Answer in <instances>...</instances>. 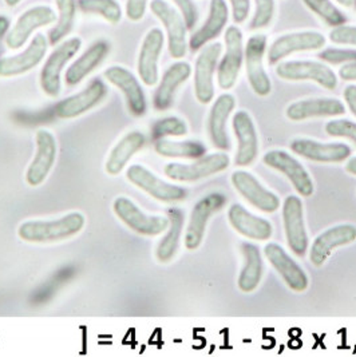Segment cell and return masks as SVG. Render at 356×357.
<instances>
[{"instance_id": "51", "label": "cell", "mask_w": 356, "mask_h": 357, "mask_svg": "<svg viewBox=\"0 0 356 357\" xmlns=\"http://www.w3.org/2000/svg\"><path fill=\"white\" fill-rule=\"evenodd\" d=\"M335 1H338L339 4L344 6V7H351L354 4V0H335Z\"/></svg>"}, {"instance_id": "39", "label": "cell", "mask_w": 356, "mask_h": 357, "mask_svg": "<svg viewBox=\"0 0 356 357\" xmlns=\"http://www.w3.org/2000/svg\"><path fill=\"white\" fill-rule=\"evenodd\" d=\"M188 134L186 123L177 116H166L153 125L151 137L158 141L166 137H182Z\"/></svg>"}, {"instance_id": "33", "label": "cell", "mask_w": 356, "mask_h": 357, "mask_svg": "<svg viewBox=\"0 0 356 357\" xmlns=\"http://www.w3.org/2000/svg\"><path fill=\"white\" fill-rule=\"evenodd\" d=\"M242 253L245 264L239 277V288L245 293L253 292L259 287L262 277V260L259 248L256 245L245 243L242 245Z\"/></svg>"}, {"instance_id": "52", "label": "cell", "mask_w": 356, "mask_h": 357, "mask_svg": "<svg viewBox=\"0 0 356 357\" xmlns=\"http://www.w3.org/2000/svg\"><path fill=\"white\" fill-rule=\"evenodd\" d=\"M4 1H6V4H7L8 7H15L22 0H4Z\"/></svg>"}, {"instance_id": "15", "label": "cell", "mask_w": 356, "mask_h": 357, "mask_svg": "<svg viewBox=\"0 0 356 357\" xmlns=\"http://www.w3.org/2000/svg\"><path fill=\"white\" fill-rule=\"evenodd\" d=\"M283 221L287 241L292 252L303 257L308 249V237L304 225V211L299 197L290 195L283 205Z\"/></svg>"}, {"instance_id": "16", "label": "cell", "mask_w": 356, "mask_h": 357, "mask_svg": "<svg viewBox=\"0 0 356 357\" xmlns=\"http://www.w3.org/2000/svg\"><path fill=\"white\" fill-rule=\"evenodd\" d=\"M232 126L237 138L235 163L237 166H249L255 162L259 154V135L255 122L249 114L242 110L233 115Z\"/></svg>"}, {"instance_id": "41", "label": "cell", "mask_w": 356, "mask_h": 357, "mask_svg": "<svg viewBox=\"0 0 356 357\" xmlns=\"http://www.w3.org/2000/svg\"><path fill=\"white\" fill-rule=\"evenodd\" d=\"M325 131L334 138H347L356 145V123L348 119H334L325 125Z\"/></svg>"}, {"instance_id": "44", "label": "cell", "mask_w": 356, "mask_h": 357, "mask_svg": "<svg viewBox=\"0 0 356 357\" xmlns=\"http://www.w3.org/2000/svg\"><path fill=\"white\" fill-rule=\"evenodd\" d=\"M177 6L179 14L184 17L188 30H192L197 23V7L193 0H172Z\"/></svg>"}, {"instance_id": "19", "label": "cell", "mask_w": 356, "mask_h": 357, "mask_svg": "<svg viewBox=\"0 0 356 357\" xmlns=\"http://www.w3.org/2000/svg\"><path fill=\"white\" fill-rule=\"evenodd\" d=\"M103 75L107 81L124 93L130 113L135 116H141L146 113L145 93L138 79L129 70L121 66H112L103 73Z\"/></svg>"}, {"instance_id": "7", "label": "cell", "mask_w": 356, "mask_h": 357, "mask_svg": "<svg viewBox=\"0 0 356 357\" xmlns=\"http://www.w3.org/2000/svg\"><path fill=\"white\" fill-rule=\"evenodd\" d=\"M224 40L227 51L218 63L217 83L220 89L230 90L239 79V74L243 66V31L237 26H229L224 35Z\"/></svg>"}, {"instance_id": "37", "label": "cell", "mask_w": 356, "mask_h": 357, "mask_svg": "<svg viewBox=\"0 0 356 357\" xmlns=\"http://www.w3.org/2000/svg\"><path fill=\"white\" fill-rule=\"evenodd\" d=\"M78 6L82 13L99 15L112 24H118L122 19V10L117 0H78Z\"/></svg>"}, {"instance_id": "43", "label": "cell", "mask_w": 356, "mask_h": 357, "mask_svg": "<svg viewBox=\"0 0 356 357\" xmlns=\"http://www.w3.org/2000/svg\"><path fill=\"white\" fill-rule=\"evenodd\" d=\"M329 40L335 45L356 47V26L343 24L332 29L329 33Z\"/></svg>"}, {"instance_id": "5", "label": "cell", "mask_w": 356, "mask_h": 357, "mask_svg": "<svg viewBox=\"0 0 356 357\" xmlns=\"http://www.w3.org/2000/svg\"><path fill=\"white\" fill-rule=\"evenodd\" d=\"M150 11L153 15L160 19L162 26L168 35V49L170 56L175 59H181L186 55V24L184 17L165 0H151Z\"/></svg>"}, {"instance_id": "40", "label": "cell", "mask_w": 356, "mask_h": 357, "mask_svg": "<svg viewBox=\"0 0 356 357\" xmlns=\"http://www.w3.org/2000/svg\"><path fill=\"white\" fill-rule=\"evenodd\" d=\"M275 17V0H255V13L251 20V30L268 27Z\"/></svg>"}, {"instance_id": "27", "label": "cell", "mask_w": 356, "mask_h": 357, "mask_svg": "<svg viewBox=\"0 0 356 357\" xmlns=\"http://www.w3.org/2000/svg\"><path fill=\"white\" fill-rule=\"evenodd\" d=\"M235 106H236L235 97L232 94H223L213 103L209 118H208V131H209L212 144L213 146L223 151H227L230 149L227 122Z\"/></svg>"}, {"instance_id": "48", "label": "cell", "mask_w": 356, "mask_h": 357, "mask_svg": "<svg viewBox=\"0 0 356 357\" xmlns=\"http://www.w3.org/2000/svg\"><path fill=\"white\" fill-rule=\"evenodd\" d=\"M339 77L343 81H356V62L343 66L339 70Z\"/></svg>"}, {"instance_id": "6", "label": "cell", "mask_w": 356, "mask_h": 357, "mask_svg": "<svg viewBox=\"0 0 356 357\" xmlns=\"http://www.w3.org/2000/svg\"><path fill=\"white\" fill-rule=\"evenodd\" d=\"M276 74L284 81H311L327 90H335L338 86L336 74L324 63L312 61H288L276 67Z\"/></svg>"}, {"instance_id": "26", "label": "cell", "mask_w": 356, "mask_h": 357, "mask_svg": "<svg viewBox=\"0 0 356 357\" xmlns=\"http://www.w3.org/2000/svg\"><path fill=\"white\" fill-rule=\"evenodd\" d=\"M288 119L299 122L312 118L340 116L346 114V106L335 98H313L293 102L287 107Z\"/></svg>"}, {"instance_id": "32", "label": "cell", "mask_w": 356, "mask_h": 357, "mask_svg": "<svg viewBox=\"0 0 356 357\" xmlns=\"http://www.w3.org/2000/svg\"><path fill=\"white\" fill-rule=\"evenodd\" d=\"M145 141V135L140 131H131L126 134L112 150L106 161V172L110 176L119 174L131 160V157L144 147Z\"/></svg>"}, {"instance_id": "45", "label": "cell", "mask_w": 356, "mask_h": 357, "mask_svg": "<svg viewBox=\"0 0 356 357\" xmlns=\"http://www.w3.org/2000/svg\"><path fill=\"white\" fill-rule=\"evenodd\" d=\"M232 7V17L236 24H243L246 22L251 13V0H229Z\"/></svg>"}, {"instance_id": "2", "label": "cell", "mask_w": 356, "mask_h": 357, "mask_svg": "<svg viewBox=\"0 0 356 357\" xmlns=\"http://www.w3.org/2000/svg\"><path fill=\"white\" fill-rule=\"evenodd\" d=\"M268 39L264 33L252 35L245 45L244 59L248 82L259 97H267L272 91V83L264 68V55Z\"/></svg>"}, {"instance_id": "46", "label": "cell", "mask_w": 356, "mask_h": 357, "mask_svg": "<svg viewBox=\"0 0 356 357\" xmlns=\"http://www.w3.org/2000/svg\"><path fill=\"white\" fill-rule=\"evenodd\" d=\"M149 0H126V17L131 22H140L145 17Z\"/></svg>"}, {"instance_id": "12", "label": "cell", "mask_w": 356, "mask_h": 357, "mask_svg": "<svg viewBox=\"0 0 356 357\" xmlns=\"http://www.w3.org/2000/svg\"><path fill=\"white\" fill-rule=\"evenodd\" d=\"M325 36L318 31H297L285 33L274 40L268 50V63L276 65L295 52L323 49Z\"/></svg>"}, {"instance_id": "8", "label": "cell", "mask_w": 356, "mask_h": 357, "mask_svg": "<svg viewBox=\"0 0 356 357\" xmlns=\"http://www.w3.org/2000/svg\"><path fill=\"white\" fill-rule=\"evenodd\" d=\"M227 205V197L223 193H211L195 204L185 233V246L195 250L204 240L208 221L212 215Z\"/></svg>"}, {"instance_id": "10", "label": "cell", "mask_w": 356, "mask_h": 357, "mask_svg": "<svg viewBox=\"0 0 356 357\" xmlns=\"http://www.w3.org/2000/svg\"><path fill=\"white\" fill-rule=\"evenodd\" d=\"M229 157L225 153H216L198 158L195 162L169 163L165 166V176L178 182H195L216 173L224 172L229 166Z\"/></svg>"}, {"instance_id": "14", "label": "cell", "mask_w": 356, "mask_h": 357, "mask_svg": "<svg viewBox=\"0 0 356 357\" xmlns=\"http://www.w3.org/2000/svg\"><path fill=\"white\" fill-rule=\"evenodd\" d=\"M262 161L267 166L283 173L287 178L290 179L295 190L299 195L303 197L313 195V190H315L313 181L309 177L304 166L297 160H295L290 153L284 150H272L264 155Z\"/></svg>"}, {"instance_id": "29", "label": "cell", "mask_w": 356, "mask_h": 357, "mask_svg": "<svg viewBox=\"0 0 356 357\" xmlns=\"http://www.w3.org/2000/svg\"><path fill=\"white\" fill-rule=\"evenodd\" d=\"M191 74H192V67L188 62H177L170 66L163 74L161 82L154 93V98H153L154 109L158 112L168 110L175 100L178 87L189 79Z\"/></svg>"}, {"instance_id": "30", "label": "cell", "mask_w": 356, "mask_h": 357, "mask_svg": "<svg viewBox=\"0 0 356 357\" xmlns=\"http://www.w3.org/2000/svg\"><path fill=\"white\" fill-rule=\"evenodd\" d=\"M228 218L236 231L251 240L265 241L272 236L274 229L269 221L251 214L239 204H235L229 208Z\"/></svg>"}, {"instance_id": "31", "label": "cell", "mask_w": 356, "mask_h": 357, "mask_svg": "<svg viewBox=\"0 0 356 357\" xmlns=\"http://www.w3.org/2000/svg\"><path fill=\"white\" fill-rule=\"evenodd\" d=\"M109 54V45L106 42H97L87 50L81 58L67 68L65 81L67 86L80 84L89 74H91Z\"/></svg>"}, {"instance_id": "36", "label": "cell", "mask_w": 356, "mask_h": 357, "mask_svg": "<svg viewBox=\"0 0 356 357\" xmlns=\"http://www.w3.org/2000/svg\"><path fill=\"white\" fill-rule=\"evenodd\" d=\"M55 3L59 11V17L55 27L50 31L49 42L52 46L58 45L71 33L77 11V0H55Z\"/></svg>"}, {"instance_id": "18", "label": "cell", "mask_w": 356, "mask_h": 357, "mask_svg": "<svg viewBox=\"0 0 356 357\" xmlns=\"http://www.w3.org/2000/svg\"><path fill=\"white\" fill-rule=\"evenodd\" d=\"M47 52V39L42 33H36L23 52L0 59V77L10 78L22 75L35 68L42 62Z\"/></svg>"}, {"instance_id": "49", "label": "cell", "mask_w": 356, "mask_h": 357, "mask_svg": "<svg viewBox=\"0 0 356 357\" xmlns=\"http://www.w3.org/2000/svg\"><path fill=\"white\" fill-rule=\"evenodd\" d=\"M10 29V20L6 17H0V36L8 33Z\"/></svg>"}, {"instance_id": "9", "label": "cell", "mask_w": 356, "mask_h": 357, "mask_svg": "<svg viewBox=\"0 0 356 357\" xmlns=\"http://www.w3.org/2000/svg\"><path fill=\"white\" fill-rule=\"evenodd\" d=\"M223 52L221 43L205 46L195 59V94L202 105L211 103L214 98V71Z\"/></svg>"}, {"instance_id": "38", "label": "cell", "mask_w": 356, "mask_h": 357, "mask_svg": "<svg viewBox=\"0 0 356 357\" xmlns=\"http://www.w3.org/2000/svg\"><path fill=\"white\" fill-rule=\"evenodd\" d=\"M308 10L320 17L324 23L332 29L347 23V17L331 0H303Z\"/></svg>"}, {"instance_id": "28", "label": "cell", "mask_w": 356, "mask_h": 357, "mask_svg": "<svg viewBox=\"0 0 356 357\" xmlns=\"http://www.w3.org/2000/svg\"><path fill=\"white\" fill-rule=\"evenodd\" d=\"M229 20V8L225 0H211L209 15L205 23L195 31L189 40L192 51L205 47L213 39H216L227 26Z\"/></svg>"}, {"instance_id": "21", "label": "cell", "mask_w": 356, "mask_h": 357, "mask_svg": "<svg viewBox=\"0 0 356 357\" xmlns=\"http://www.w3.org/2000/svg\"><path fill=\"white\" fill-rule=\"evenodd\" d=\"M291 150L311 161L323 163H339L351 155V149L344 144H322L308 138H296L291 142Z\"/></svg>"}, {"instance_id": "4", "label": "cell", "mask_w": 356, "mask_h": 357, "mask_svg": "<svg viewBox=\"0 0 356 357\" xmlns=\"http://www.w3.org/2000/svg\"><path fill=\"white\" fill-rule=\"evenodd\" d=\"M113 211L126 227L141 236H160L169 227V218L146 214L125 197H119L114 201Z\"/></svg>"}, {"instance_id": "35", "label": "cell", "mask_w": 356, "mask_h": 357, "mask_svg": "<svg viewBox=\"0 0 356 357\" xmlns=\"http://www.w3.org/2000/svg\"><path fill=\"white\" fill-rule=\"evenodd\" d=\"M156 151L168 158H191V160H198L205 155L207 147L204 144L198 141H168V139H158L154 145Z\"/></svg>"}, {"instance_id": "11", "label": "cell", "mask_w": 356, "mask_h": 357, "mask_svg": "<svg viewBox=\"0 0 356 357\" xmlns=\"http://www.w3.org/2000/svg\"><path fill=\"white\" fill-rule=\"evenodd\" d=\"M57 14L49 6H36L17 17V23L6 36V45L10 50H19L23 47L30 39L31 33L57 22Z\"/></svg>"}, {"instance_id": "13", "label": "cell", "mask_w": 356, "mask_h": 357, "mask_svg": "<svg viewBox=\"0 0 356 357\" xmlns=\"http://www.w3.org/2000/svg\"><path fill=\"white\" fill-rule=\"evenodd\" d=\"M126 177L133 185L162 202H177L185 199L188 195L184 188L162 181L141 165L130 166Z\"/></svg>"}, {"instance_id": "3", "label": "cell", "mask_w": 356, "mask_h": 357, "mask_svg": "<svg viewBox=\"0 0 356 357\" xmlns=\"http://www.w3.org/2000/svg\"><path fill=\"white\" fill-rule=\"evenodd\" d=\"M81 38L74 36L59 45L51 52L49 59L40 71V86L49 97H58L62 87V71L65 66L81 50Z\"/></svg>"}, {"instance_id": "1", "label": "cell", "mask_w": 356, "mask_h": 357, "mask_svg": "<svg viewBox=\"0 0 356 357\" xmlns=\"http://www.w3.org/2000/svg\"><path fill=\"white\" fill-rule=\"evenodd\" d=\"M84 222L83 214L74 211L54 221H26L17 229V234L27 243H58L77 236Z\"/></svg>"}, {"instance_id": "22", "label": "cell", "mask_w": 356, "mask_h": 357, "mask_svg": "<svg viewBox=\"0 0 356 357\" xmlns=\"http://www.w3.org/2000/svg\"><path fill=\"white\" fill-rule=\"evenodd\" d=\"M165 43L160 29H151L146 33L138 55V75L146 86H154L158 82V61Z\"/></svg>"}, {"instance_id": "42", "label": "cell", "mask_w": 356, "mask_h": 357, "mask_svg": "<svg viewBox=\"0 0 356 357\" xmlns=\"http://www.w3.org/2000/svg\"><path fill=\"white\" fill-rule=\"evenodd\" d=\"M319 58L329 65H346L356 62V50L325 49L319 52Z\"/></svg>"}, {"instance_id": "17", "label": "cell", "mask_w": 356, "mask_h": 357, "mask_svg": "<svg viewBox=\"0 0 356 357\" xmlns=\"http://www.w3.org/2000/svg\"><path fill=\"white\" fill-rule=\"evenodd\" d=\"M35 141L36 151L26 173V181L30 186H39L46 181L57 158V141L50 131H38Z\"/></svg>"}, {"instance_id": "53", "label": "cell", "mask_w": 356, "mask_h": 357, "mask_svg": "<svg viewBox=\"0 0 356 357\" xmlns=\"http://www.w3.org/2000/svg\"><path fill=\"white\" fill-rule=\"evenodd\" d=\"M354 3H355V4H356V0H354Z\"/></svg>"}, {"instance_id": "24", "label": "cell", "mask_w": 356, "mask_h": 357, "mask_svg": "<svg viewBox=\"0 0 356 357\" xmlns=\"http://www.w3.org/2000/svg\"><path fill=\"white\" fill-rule=\"evenodd\" d=\"M356 241V227L354 225H339L322 233L311 246L309 260L315 266H322L329 255L344 245Z\"/></svg>"}, {"instance_id": "25", "label": "cell", "mask_w": 356, "mask_h": 357, "mask_svg": "<svg viewBox=\"0 0 356 357\" xmlns=\"http://www.w3.org/2000/svg\"><path fill=\"white\" fill-rule=\"evenodd\" d=\"M265 257L285 281V284L295 292H304L308 288L306 272L292 260L287 252L277 244H268L264 249Z\"/></svg>"}, {"instance_id": "50", "label": "cell", "mask_w": 356, "mask_h": 357, "mask_svg": "<svg viewBox=\"0 0 356 357\" xmlns=\"http://www.w3.org/2000/svg\"><path fill=\"white\" fill-rule=\"evenodd\" d=\"M346 169H347V172H348V173H351V174L356 176V157L355 158H351V160L347 162Z\"/></svg>"}, {"instance_id": "34", "label": "cell", "mask_w": 356, "mask_h": 357, "mask_svg": "<svg viewBox=\"0 0 356 357\" xmlns=\"http://www.w3.org/2000/svg\"><path fill=\"white\" fill-rule=\"evenodd\" d=\"M169 227L168 233L158 244L156 256L161 262H169L177 253L179 238L184 229V213L179 209H170L168 213Z\"/></svg>"}, {"instance_id": "47", "label": "cell", "mask_w": 356, "mask_h": 357, "mask_svg": "<svg viewBox=\"0 0 356 357\" xmlns=\"http://www.w3.org/2000/svg\"><path fill=\"white\" fill-rule=\"evenodd\" d=\"M344 99H346V103L350 109V112L354 114L356 116V86L355 84H350L344 89Z\"/></svg>"}, {"instance_id": "20", "label": "cell", "mask_w": 356, "mask_h": 357, "mask_svg": "<svg viewBox=\"0 0 356 357\" xmlns=\"http://www.w3.org/2000/svg\"><path fill=\"white\" fill-rule=\"evenodd\" d=\"M232 183L256 209L264 213H275L280 208L279 197L261 186L259 181L248 172H235L232 174Z\"/></svg>"}, {"instance_id": "23", "label": "cell", "mask_w": 356, "mask_h": 357, "mask_svg": "<svg viewBox=\"0 0 356 357\" xmlns=\"http://www.w3.org/2000/svg\"><path fill=\"white\" fill-rule=\"evenodd\" d=\"M107 93L105 83L94 79L81 93L66 98L55 106L57 116L62 119H73L82 114L87 113L105 98Z\"/></svg>"}]
</instances>
